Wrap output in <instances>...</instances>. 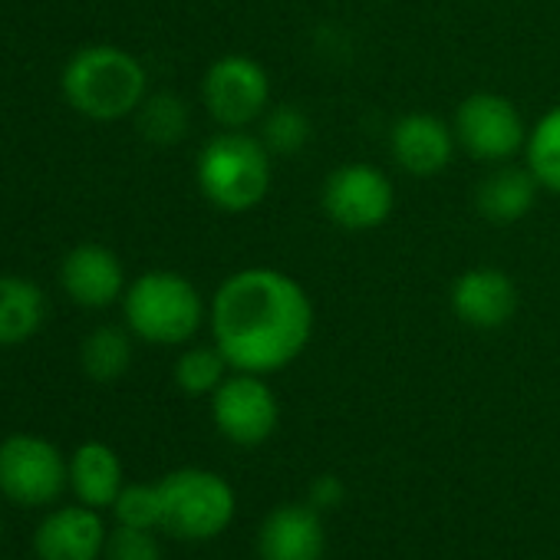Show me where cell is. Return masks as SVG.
Returning a JSON list of instances; mask_svg holds the SVG:
<instances>
[{
  "label": "cell",
  "mask_w": 560,
  "mask_h": 560,
  "mask_svg": "<svg viewBox=\"0 0 560 560\" xmlns=\"http://www.w3.org/2000/svg\"><path fill=\"white\" fill-rule=\"evenodd\" d=\"M208 324L231 370L270 376L311 347L317 314L301 280L254 264L221 280L208 304Z\"/></svg>",
  "instance_id": "cell-1"
},
{
  "label": "cell",
  "mask_w": 560,
  "mask_h": 560,
  "mask_svg": "<svg viewBox=\"0 0 560 560\" xmlns=\"http://www.w3.org/2000/svg\"><path fill=\"white\" fill-rule=\"evenodd\" d=\"M60 86L67 103L80 116L93 122H116L136 116V109L149 96V73L129 50L93 44L70 57Z\"/></svg>",
  "instance_id": "cell-2"
},
{
  "label": "cell",
  "mask_w": 560,
  "mask_h": 560,
  "mask_svg": "<svg viewBox=\"0 0 560 560\" xmlns=\"http://www.w3.org/2000/svg\"><path fill=\"white\" fill-rule=\"evenodd\" d=\"M195 182L205 201L224 214H247L264 205L273 165L270 149L247 129H221L195 159Z\"/></svg>",
  "instance_id": "cell-3"
},
{
  "label": "cell",
  "mask_w": 560,
  "mask_h": 560,
  "mask_svg": "<svg viewBox=\"0 0 560 560\" xmlns=\"http://www.w3.org/2000/svg\"><path fill=\"white\" fill-rule=\"evenodd\" d=\"M122 317L139 340L182 347L208 320V304L185 273L145 270L122 294Z\"/></svg>",
  "instance_id": "cell-4"
},
{
  "label": "cell",
  "mask_w": 560,
  "mask_h": 560,
  "mask_svg": "<svg viewBox=\"0 0 560 560\" xmlns=\"http://www.w3.org/2000/svg\"><path fill=\"white\" fill-rule=\"evenodd\" d=\"M162 527L185 540L221 534L234 517L231 485L205 468H178L159 481Z\"/></svg>",
  "instance_id": "cell-5"
},
{
  "label": "cell",
  "mask_w": 560,
  "mask_h": 560,
  "mask_svg": "<svg viewBox=\"0 0 560 560\" xmlns=\"http://www.w3.org/2000/svg\"><path fill=\"white\" fill-rule=\"evenodd\" d=\"M201 103L221 129L257 126L270 109V73L247 54H224L201 77Z\"/></svg>",
  "instance_id": "cell-6"
},
{
  "label": "cell",
  "mask_w": 560,
  "mask_h": 560,
  "mask_svg": "<svg viewBox=\"0 0 560 560\" xmlns=\"http://www.w3.org/2000/svg\"><path fill=\"white\" fill-rule=\"evenodd\" d=\"M458 149L485 165L511 162L514 155H524L527 142V122L521 109L501 96V93H471L458 103L452 119Z\"/></svg>",
  "instance_id": "cell-7"
},
{
  "label": "cell",
  "mask_w": 560,
  "mask_h": 560,
  "mask_svg": "<svg viewBox=\"0 0 560 560\" xmlns=\"http://www.w3.org/2000/svg\"><path fill=\"white\" fill-rule=\"evenodd\" d=\"M320 205L343 231H376L396 211V185L380 165L347 162L327 175Z\"/></svg>",
  "instance_id": "cell-8"
},
{
  "label": "cell",
  "mask_w": 560,
  "mask_h": 560,
  "mask_svg": "<svg viewBox=\"0 0 560 560\" xmlns=\"http://www.w3.org/2000/svg\"><path fill=\"white\" fill-rule=\"evenodd\" d=\"M70 468L60 448L40 435H11L0 442V491L4 498L40 508L63 494Z\"/></svg>",
  "instance_id": "cell-9"
},
{
  "label": "cell",
  "mask_w": 560,
  "mask_h": 560,
  "mask_svg": "<svg viewBox=\"0 0 560 560\" xmlns=\"http://www.w3.org/2000/svg\"><path fill=\"white\" fill-rule=\"evenodd\" d=\"M211 419L228 442L260 445L273 435L280 406L264 376L234 370V376H224V383L211 393Z\"/></svg>",
  "instance_id": "cell-10"
},
{
  "label": "cell",
  "mask_w": 560,
  "mask_h": 560,
  "mask_svg": "<svg viewBox=\"0 0 560 560\" xmlns=\"http://www.w3.org/2000/svg\"><path fill=\"white\" fill-rule=\"evenodd\" d=\"M60 288L73 304L86 311H103L122 301L129 284L126 267L113 247L100 241H83L60 264Z\"/></svg>",
  "instance_id": "cell-11"
},
{
  "label": "cell",
  "mask_w": 560,
  "mask_h": 560,
  "mask_svg": "<svg viewBox=\"0 0 560 560\" xmlns=\"http://www.w3.org/2000/svg\"><path fill=\"white\" fill-rule=\"evenodd\" d=\"M455 129L435 113H406L389 129V155L412 178L442 175L455 159Z\"/></svg>",
  "instance_id": "cell-12"
},
{
  "label": "cell",
  "mask_w": 560,
  "mask_h": 560,
  "mask_svg": "<svg viewBox=\"0 0 560 560\" xmlns=\"http://www.w3.org/2000/svg\"><path fill=\"white\" fill-rule=\"evenodd\" d=\"M448 304L465 327L501 330L517 311V288L498 267H468L452 280Z\"/></svg>",
  "instance_id": "cell-13"
},
{
  "label": "cell",
  "mask_w": 560,
  "mask_h": 560,
  "mask_svg": "<svg viewBox=\"0 0 560 560\" xmlns=\"http://www.w3.org/2000/svg\"><path fill=\"white\" fill-rule=\"evenodd\" d=\"M324 544V521L311 504H284L270 511L257 534L260 560H320Z\"/></svg>",
  "instance_id": "cell-14"
},
{
  "label": "cell",
  "mask_w": 560,
  "mask_h": 560,
  "mask_svg": "<svg viewBox=\"0 0 560 560\" xmlns=\"http://www.w3.org/2000/svg\"><path fill=\"white\" fill-rule=\"evenodd\" d=\"M40 560H96L106 547V527L90 508H63L34 534Z\"/></svg>",
  "instance_id": "cell-15"
},
{
  "label": "cell",
  "mask_w": 560,
  "mask_h": 560,
  "mask_svg": "<svg viewBox=\"0 0 560 560\" xmlns=\"http://www.w3.org/2000/svg\"><path fill=\"white\" fill-rule=\"evenodd\" d=\"M537 191L540 185L527 165L501 162L475 185V208L491 224H517L530 214Z\"/></svg>",
  "instance_id": "cell-16"
},
{
  "label": "cell",
  "mask_w": 560,
  "mask_h": 560,
  "mask_svg": "<svg viewBox=\"0 0 560 560\" xmlns=\"http://www.w3.org/2000/svg\"><path fill=\"white\" fill-rule=\"evenodd\" d=\"M47 317V298L27 277H0V347L27 343Z\"/></svg>",
  "instance_id": "cell-17"
},
{
  "label": "cell",
  "mask_w": 560,
  "mask_h": 560,
  "mask_svg": "<svg viewBox=\"0 0 560 560\" xmlns=\"http://www.w3.org/2000/svg\"><path fill=\"white\" fill-rule=\"evenodd\" d=\"M70 481H73V491L80 494V501L86 508L116 504V498L122 491L119 455L109 445H103V442L80 445L73 452V462H70Z\"/></svg>",
  "instance_id": "cell-18"
},
{
  "label": "cell",
  "mask_w": 560,
  "mask_h": 560,
  "mask_svg": "<svg viewBox=\"0 0 560 560\" xmlns=\"http://www.w3.org/2000/svg\"><path fill=\"white\" fill-rule=\"evenodd\" d=\"M524 165L544 191L560 198V103L530 126L524 142Z\"/></svg>",
  "instance_id": "cell-19"
},
{
  "label": "cell",
  "mask_w": 560,
  "mask_h": 560,
  "mask_svg": "<svg viewBox=\"0 0 560 560\" xmlns=\"http://www.w3.org/2000/svg\"><path fill=\"white\" fill-rule=\"evenodd\" d=\"M80 363L83 373L93 383H116L119 376H126L129 363H132V340L126 330L119 327H96L80 350Z\"/></svg>",
  "instance_id": "cell-20"
},
{
  "label": "cell",
  "mask_w": 560,
  "mask_h": 560,
  "mask_svg": "<svg viewBox=\"0 0 560 560\" xmlns=\"http://www.w3.org/2000/svg\"><path fill=\"white\" fill-rule=\"evenodd\" d=\"M136 126H139L145 142L175 145V142L185 139V132L191 126V116H188L185 100H178L175 93H152L136 109Z\"/></svg>",
  "instance_id": "cell-21"
},
{
  "label": "cell",
  "mask_w": 560,
  "mask_h": 560,
  "mask_svg": "<svg viewBox=\"0 0 560 560\" xmlns=\"http://www.w3.org/2000/svg\"><path fill=\"white\" fill-rule=\"evenodd\" d=\"M257 126H260L257 136L270 149V155H298V152L307 149L311 136H314L311 116L301 106H291V103L270 106Z\"/></svg>",
  "instance_id": "cell-22"
},
{
  "label": "cell",
  "mask_w": 560,
  "mask_h": 560,
  "mask_svg": "<svg viewBox=\"0 0 560 560\" xmlns=\"http://www.w3.org/2000/svg\"><path fill=\"white\" fill-rule=\"evenodd\" d=\"M228 370L231 366L214 343L211 347H188L175 360V383L188 396H211L224 383Z\"/></svg>",
  "instance_id": "cell-23"
},
{
  "label": "cell",
  "mask_w": 560,
  "mask_h": 560,
  "mask_svg": "<svg viewBox=\"0 0 560 560\" xmlns=\"http://www.w3.org/2000/svg\"><path fill=\"white\" fill-rule=\"evenodd\" d=\"M116 517L126 527H162V501H159V485H126L116 498Z\"/></svg>",
  "instance_id": "cell-24"
},
{
  "label": "cell",
  "mask_w": 560,
  "mask_h": 560,
  "mask_svg": "<svg viewBox=\"0 0 560 560\" xmlns=\"http://www.w3.org/2000/svg\"><path fill=\"white\" fill-rule=\"evenodd\" d=\"M106 557L109 560H162V550H159L152 530L119 524V530L106 544Z\"/></svg>",
  "instance_id": "cell-25"
},
{
  "label": "cell",
  "mask_w": 560,
  "mask_h": 560,
  "mask_svg": "<svg viewBox=\"0 0 560 560\" xmlns=\"http://www.w3.org/2000/svg\"><path fill=\"white\" fill-rule=\"evenodd\" d=\"M343 498H347V485H343L337 475H320V478L311 485V508H317V511H330V508H337Z\"/></svg>",
  "instance_id": "cell-26"
}]
</instances>
